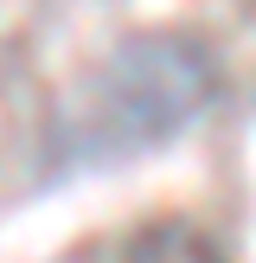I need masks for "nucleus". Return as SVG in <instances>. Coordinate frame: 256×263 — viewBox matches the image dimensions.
Wrapping results in <instances>:
<instances>
[{
	"label": "nucleus",
	"instance_id": "nucleus-1",
	"mask_svg": "<svg viewBox=\"0 0 256 263\" xmlns=\"http://www.w3.org/2000/svg\"><path fill=\"white\" fill-rule=\"evenodd\" d=\"M218 84H224V71H218L205 39L135 32L90 77V141L109 154L160 148V141L186 135L218 103Z\"/></svg>",
	"mask_w": 256,
	"mask_h": 263
},
{
	"label": "nucleus",
	"instance_id": "nucleus-2",
	"mask_svg": "<svg viewBox=\"0 0 256 263\" xmlns=\"http://www.w3.org/2000/svg\"><path fill=\"white\" fill-rule=\"evenodd\" d=\"M122 263H230V257L218 251L211 231L186 225V218H154V225H141L128 238Z\"/></svg>",
	"mask_w": 256,
	"mask_h": 263
}]
</instances>
